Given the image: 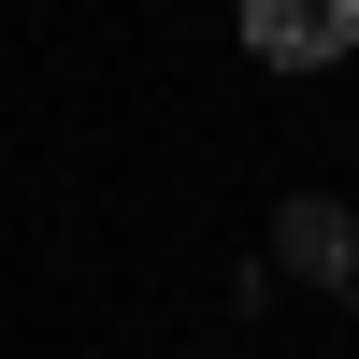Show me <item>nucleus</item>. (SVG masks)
Here are the masks:
<instances>
[{"mask_svg":"<svg viewBox=\"0 0 359 359\" xmlns=\"http://www.w3.org/2000/svg\"><path fill=\"white\" fill-rule=\"evenodd\" d=\"M359 43V0H245V57L259 72H331Z\"/></svg>","mask_w":359,"mask_h":359,"instance_id":"obj_1","label":"nucleus"},{"mask_svg":"<svg viewBox=\"0 0 359 359\" xmlns=\"http://www.w3.org/2000/svg\"><path fill=\"white\" fill-rule=\"evenodd\" d=\"M273 245H287V273H316V287H345V273H359L345 201H287V230H273Z\"/></svg>","mask_w":359,"mask_h":359,"instance_id":"obj_2","label":"nucleus"}]
</instances>
